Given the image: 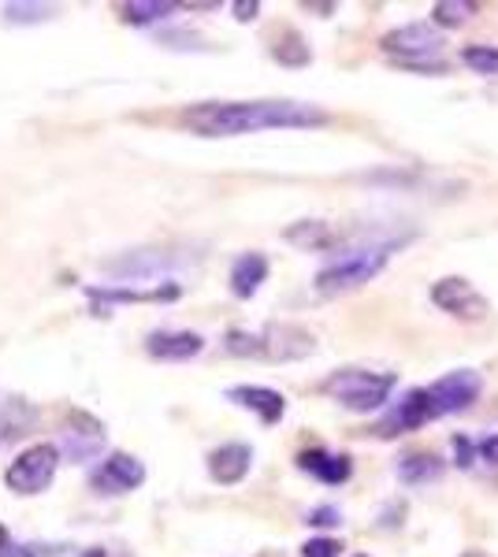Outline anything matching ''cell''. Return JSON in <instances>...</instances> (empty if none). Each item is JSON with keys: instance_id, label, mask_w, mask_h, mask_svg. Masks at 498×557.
Returning <instances> with one entry per match:
<instances>
[{"instance_id": "obj_1", "label": "cell", "mask_w": 498, "mask_h": 557, "mask_svg": "<svg viewBox=\"0 0 498 557\" xmlns=\"http://www.w3.org/2000/svg\"><path fill=\"white\" fill-rule=\"evenodd\" d=\"M183 123L202 138H239L257 131L324 127L328 112L302 101H205L183 112Z\"/></svg>"}, {"instance_id": "obj_2", "label": "cell", "mask_w": 498, "mask_h": 557, "mask_svg": "<svg viewBox=\"0 0 498 557\" xmlns=\"http://www.w3.org/2000/svg\"><path fill=\"white\" fill-rule=\"evenodd\" d=\"M223 354L253 357V361H305L316 354V335L297 323H268L260 331H228Z\"/></svg>"}, {"instance_id": "obj_3", "label": "cell", "mask_w": 498, "mask_h": 557, "mask_svg": "<svg viewBox=\"0 0 498 557\" xmlns=\"http://www.w3.org/2000/svg\"><path fill=\"white\" fill-rule=\"evenodd\" d=\"M391 249H394V242H379V246H361V249H350V253L335 257L331 264H324L320 272H316L313 290L320 294V298H342V294L361 290V286L373 283L387 268Z\"/></svg>"}, {"instance_id": "obj_4", "label": "cell", "mask_w": 498, "mask_h": 557, "mask_svg": "<svg viewBox=\"0 0 498 557\" xmlns=\"http://www.w3.org/2000/svg\"><path fill=\"white\" fill-rule=\"evenodd\" d=\"M391 372H373V368H339L320 383V394H328L350 412H376L387 406L394 391Z\"/></svg>"}, {"instance_id": "obj_5", "label": "cell", "mask_w": 498, "mask_h": 557, "mask_svg": "<svg viewBox=\"0 0 498 557\" xmlns=\"http://www.w3.org/2000/svg\"><path fill=\"white\" fill-rule=\"evenodd\" d=\"M379 49L387 57H394L398 64L413 67V71H447L442 60H432L442 49V30L436 23H405L384 34Z\"/></svg>"}, {"instance_id": "obj_6", "label": "cell", "mask_w": 498, "mask_h": 557, "mask_svg": "<svg viewBox=\"0 0 498 557\" xmlns=\"http://www.w3.org/2000/svg\"><path fill=\"white\" fill-rule=\"evenodd\" d=\"M60 469V446L52 443H34L26 446V450L15 457L12 465H8L4 472V483L12 494H23V498H31V494H41L49 491L52 475Z\"/></svg>"}, {"instance_id": "obj_7", "label": "cell", "mask_w": 498, "mask_h": 557, "mask_svg": "<svg viewBox=\"0 0 498 557\" xmlns=\"http://www.w3.org/2000/svg\"><path fill=\"white\" fill-rule=\"evenodd\" d=\"M428 298L436 309H442L447 317H454L461 323H484L491 317V305H487L484 294L476 290L473 283H469L465 275H442L432 283Z\"/></svg>"}, {"instance_id": "obj_8", "label": "cell", "mask_w": 498, "mask_h": 557, "mask_svg": "<svg viewBox=\"0 0 498 557\" xmlns=\"http://www.w3.org/2000/svg\"><path fill=\"white\" fill-rule=\"evenodd\" d=\"M432 420H439L436 398L428 394V386H413V391H405L402 398L394 401L391 412L379 420L376 431L384 438H394V435H405V431H416V428L432 424Z\"/></svg>"}, {"instance_id": "obj_9", "label": "cell", "mask_w": 498, "mask_h": 557, "mask_svg": "<svg viewBox=\"0 0 498 557\" xmlns=\"http://www.w3.org/2000/svg\"><path fill=\"white\" fill-rule=\"evenodd\" d=\"M146 483V465L134 454H108L94 472H89V487L94 494H105V498H116V494H131Z\"/></svg>"}, {"instance_id": "obj_10", "label": "cell", "mask_w": 498, "mask_h": 557, "mask_svg": "<svg viewBox=\"0 0 498 557\" xmlns=\"http://www.w3.org/2000/svg\"><path fill=\"white\" fill-rule=\"evenodd\" d=\"M428 394L436 398L439 417H450V412L476 406V398L484 394V375L473 372V368H458V372H447L442 380L432 383Z\"/></svg>"}, {"instance_id": "obj_11", "label": "cell", "mask_w": 498, "mask_h": 557, "mask_svg": "<svg viewBox=\"0 0 498 557\" xmlns=\"http://www.w3.org/2000/svg\"><path fill=\"white\" fill-rule=\"evenodd\" d=\"M205 349V338L197 331H153L146 338V354L153 361H168V364H183L194 361Z\"/></svg>"}, {"instance_id": "obj_12", "label": "cell", "mask_w": 498, "mask_h": 557, "mask_svg": "<svg viewBox=\"0 0 498 557\" xmlns=\"http://www.w3.org/2000/svg\"><path fill=\"white\" fill-rule=\"evenodd\" d=\"M250 469H253V450L246 443H223L208 454V475H212V483H220V487L242 483L250 475Z\"/></svg>"}, {"instance_id": "obj_13", "label": "cell", "mask_w": 498, "mask_h": 557, "mask_svg": "<svg viewBox=\"0 0 498 557\" xmlns=\"http://www.w3.org/2000/svg\"><path fill=\"white\" fill-rule=\"evenodd\" d=\"M228 401H234L239 409L257 412L260 424H279V420H283V412H287V398L279 391H271V386H253V383L231 386Z\"/></svg>"}, {"instance_id": "obj_14", "label": "cell", "mask_w": 498, "mask_h": 557, "mask_svg": "<svg viewBox=\"0 0 498 557\" xmlns=\"http://www.w3.org/2000/svg\"><path fill=\"white\" fill-rule=\"evenodd\" d=\"M60 450H63V457H71L75 465L97 457L105 450V424H97V420L86 417V412H75V428L63 431Z\"/></svg>"}, {"instance_id": "obj_15", "label": "cell", "mask_w": 498, "mask_h": 557, "mask_svg": "<svg viewBox=\"0 0 498 557\" xmlns=\"http://www.w3.org/2000/svg\"><path fill=\"white\" fill-rule=\"evenodd\" d=\"M89 301L97 305H142V301H175L179 286L175 283H165V286H149V290H134V286H89Z\"/></svg>"}, {"instance_id": "obj_16", "label": "cell", "mask_w": 498, "mask_h": 557, "mask_svg": "<svg viewBox=\"0 0 498 557\" xmlns=\"http://www.w3.org/2000/svg\"><path fill=\"white\" fill-rule=\"evenodd\" d=\"M297 469L316 475L320 483H328V487H339V483H347L353 475V461L347 454H328V450H302L297 454Z\"/></svg>"}, {"instance_id": "obj_17", "label": "cell", "mask_w": 498, "mask_h": 557, "mask_svg": "<svg viewBox=\"0 0 498 557\" xmlns=\"http://www.w3.org/2000/svg\"><path fill=\"white\" fill-rule=\"evenodd\" d=\"M268 278V257L265 253H242L231 264V294L242 301H250L253 294L265 286Z\"/></svg>"}, {"instance_id": "obj_18", "label": "cell", "mask_w": 498, "mask_h": 557, "mask_svg": "<svg viewBox=\"0 0 498 557\" xmlns=\"http://www.w3.org/2000/svg\"><path fill=\"white\" fill-rule=\"evenodd\" d=\"M283 238L291 242V246L305 249V253H324V249L339 246V231L324 220H297L283 231Z\"/></svg>"}, {"instance_id": "obj_19", "label": "cell", "mask_w": 498, "mask_h": 557, "mask_svg": "<svg viewBox=\"0 0 498 557\" xmlns=\"http://www.w3.org/2000/svg\"><path fill=\"white\" fill-rule=\"evenodd\" d=\"M442 475V461L436 454H410L398 461V480L405 487H424V483H436Z\"/></svg>"}, {"instance_id": "obj_20", "label": "cell", "mask_w": 498, "mask_h": 557, "mask_svg": "<svg viewBox=\"0 0 498 557\" xmlns=\"http://www.w3.org/2000/svg\"><path fill=\"white\" fill-rule=\"evenodd\" d=\"M175 12H183V4H168V0H131V4H123V20L134 26L160 23Z\"/></svg>"}, {"instance_id": "obj_21", "label": "cell", "mask_w": 498, "mask_h": 557, "mask_svg": "<svg viewBox=\"0 0 498 557\" xmlns=\"http://www.w3.org/2000/svg\"><path fill=\"white\" fill-rule=\"evenodd\" d=\"M473 15H476L473 0H439V4L432 8V23H436L439 30H450V26L469 23Z\"/></svg>"}, {"instance_id": "obj_22", "label": "cell", "mask_w": 498, "mask_h": 557, "mask_svg": "<svg viewBox=\"0 0 498 557\" xmlns=\"http://www.w3.org/2000/svg\"><path fill=\"white\" fill-rule=\"evenodd\" d=\"M271 57H276L279 64H287V67H305V64L313 60V52H309V45L297 38V34H287L283 41H276Z\"/></svg>"}, {"instance_id": "obj_23", "label": "cell", "mask_w": 498, "mask_h": 557, "mask_svg": "<svg viewBox=\"0 0 498 557\" xmlns=\"http://www.w3.org/2000/svg\"><path fill=\"white\" fill-rule=\"evenodd\" d=\"M465 67H473L476 75H498V49L495 45H465L461 49Z\"/></svg>"}, {"instance_id": "obj_24", "label": "cell", "mask_w": 498, "mask_h": 557, "mask_svg": "<svg viewBox=\"0 0 498 557\" xmlns=\"http://www.w3.org/2000/svg\"><path fill=\"white\" fill-rule=\"evenodd\" d=\"M4 20L15 23V26L45 23V20H52V8L49 4H23V0H15V4H4Z\"/></svg>"}, {"instance_id": "obj_25", "label": "cell", "mask_w": 498, "mask_h": 557, "mask_svg": "<svg viewBox=\"0 0 498 557\" xmlns=\"http://www.w3.org/2000/svg\"><path fill=\"white\" fill-rule=\"evenodd\" d=\"M63 550H71L68 543H12L0 550V557H60Z\"/></svg>"}, {"instance_id": "obj_26", "label": "cell", "mask_w": 498, "mask_h": 557, "mask_svg": "<svg viewBox=\"0 0 498 557\" xmlns=\"http://www.w3.org/2000/svg\"><path fill=\"white\" fill-rule=\"evenodd\" d=\"M339 554H342L339 539H309L302 546V557H339Z\"/></svg>"}, {"instance_id": "obj_27", "label": "cell", "mask_w": 498, "mask_h": 557, "mask_svg": "<svg viewBox=\"0 0 498 557\" xmlns=\"http://www.w3.org/2000/svg\"><path fill=\"white\" fill-rule=\"evenodd\" d=\"M450 446H454V457H458V469H473V457H476V443L465 435H454L450 438Z\"/></svg>"}, {"instance_id": "obj_28", "label": "cell", "mask_w": 498, "mask_h": 557, "mask_svg": "<svg viewBox=\"0 0 498 557\" xmlns=\"http://www.w3.org/2000/svg\"><path fill=\"white\" fill-rule=\"evenodd\" d=\"M305 524H309V528H335V524H342V517H339V509H335V506H320V509H313V513L305 517Z\"/></svg>"}, {"instance_id": "obj_29", "label": "cell", "mask_w": 498, "mask_h": 557, "mask_svg": "<svg viewBox=\"0 0 498 557\" xmlns=\"http://www.w3.org/2000/svg\"><path fill=\"white\" fill-rule=\"evenodd\" d=\"M231 12H234V20H239V23H253L260 15V0H234Z\"/></svg>"}, {"instance_id": "obj_30", "label": "cell", "mask_w": 498, "mask_h": 557, "mask_svg": "<svg viewBox=\"0 0 498 557\" xmlns=\"http://www.w3.org/2000/svg\"><path fill=\"white\" fill-rule=\"evenodd\" d=\"M476 454H479V461H487V465H495V469H498V435L479 438V443H476Z\"/></svg>"}, {"instance_id": "obj_31", "label": "cell", "mask_w": 498, "mask_h": 557, "mask_svg": "<svg viewBox=\"0 0 498 557\" xmlns=\"http://www.w3.org/2000/svg\"><path fill=\"white\" fill-rule=\"evenodd\" d=\"M78 557H108V554L101 550V546H89V550H83V554H78Z\"/></svg>"}, {"instance_id": "obj_32", "label": "cell", "mask_w": 498, "mask_h": 557, "mask_svg": "<svg viewBox=\"0 0 498 557\" xmlns=\"http://www.w3.org/2000/svg\"><path fill=\"white\" fill-rule=\"evenodd\" d=\"M4 546H12V539H8V532H4V524H0V550H4Z\"/></svg>"}, {"instance_id": "obj_33", "label": "cell", "mask_w": 498, "mask_h": 557, "mask_svg": "<svg viewBox=\"0 0 498 557\" xmlns=\"http://www.w3.org/2000/svg\"><path fill=\"white\" fill-rule=\"evenodd\" d=\"M461 557H491V554H487V550H465Z\"/></svg>"}, {"instance_id": "obj_34", "label": "cell", "mask_w": 498, "mask_h": 557, "mask_svg": "<svg viewBox=\"0 0 498 557\" xmlns=\"http://www.w3.org/2000/svg\"><path fill=\"white\" fill-rule=\"evenodd\" d=\"M357 557H365V554H357Z\"/></svg>"}]
</instances>
